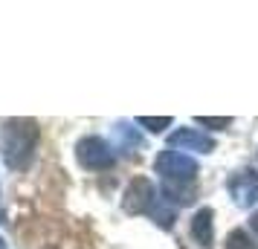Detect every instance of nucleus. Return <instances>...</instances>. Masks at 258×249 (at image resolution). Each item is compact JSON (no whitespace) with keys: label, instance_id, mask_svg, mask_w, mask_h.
I'll list each match as a JSON object with an SVG mask.
<instances>
[{"label":"nucleus","instance_id":"obj_1","mask_svg":"<svg viewBox=\"0 0 258 249\" xmlns=\"http://www.w3.org/2000/svg\"><path fill=\"white\" fill-rule=\"evenodd\" d=\"M154 168H157V174L163 177V191H160V194H163L171 206H183V203L195 200L191 191H186V186H191L195 177H198V162H195V156L168 148V151H163V154L154 159Z\"/></svg>","mask_w":258,"mask_h":249},{"label":"nucleus","instance_id":"obj_2","mask_svg":"<svg viewBox=\"0 0 258 249\" xmlns=\"http://www.w3.org/2000/svg\"><path fill=\"white\" fill-rule=\"evenodd\" d=\"M41 128L32 119H6L0 131V151L12 171H24L35 156Z\"/></svg>","mask_w":258,"mask_h":249},{"label":"nucleus","instance_id":"obj_3","mask_svg":"<svg viewBox=\"0 0 258 249\" xmlns=\"http://www.w3.org/2000/svg\"><path fill=\"white\" fill-rule=\"evenodd\" d=\"M122 206H125V212L128 214H148L154 223L163 226V229H171V226H174L177 209L165 200L160 191L154 189L151 180H145V177L134 180V183L128 186Z\"/></svg>","mask_w":258,"mask_h":249},{"label":"nucleus","instance_id":"obj_4","mask_svg":"<svg viewBox=\"0 0 258 249\" xmlns=\"http://www.w3.org/2000/svg\"><path fill=\"white\" fill-rule=\"evenodd\" d=\"M76 156H79V162H82L84 168H90V171H107V168H113V162H116L113 148H110L102 136H84V139H79Z\"/></svg>","mask_w":258,"mask_h":249},{"label":"nucleus","instance_id":"obj_5","mask_svg":"<svg viewBox=\"0 0 258 249\" xmlns=\"http://www.w3.org/2000/svg\"><path fill=\"white\" fill-rule=\"evenodd\" d=\"M226 191L235 200V206H241V209L255 206L258 203V171H252V168L235 171L232 177L226 180Z\"/></svg>","mask_w":258,"mask_h":249},{"label":"nucleus","instance_id":"obj_6","mask_svg":"<svg viewBox=\"0 0 258 249\" xmlns=\"http://www.w3.org/2000/svg\"><path fill=\"white\" fill-rule=\"evenodd\" d=\"M168 145L171 148H183V151H198V154H209L215 151V139L206 136L200 131H191V128H180L168 136Z\"/></svg>","mask_w":258,"mask_h":249},{"label":"nucleus","instance_id":"obj_7","mask_svg":"<svg viewBox=\"0 0 258 249\" xmlns=\"http://www.w3.org/2000/svg\"><path fill=\"white\" fill-rule=\"evenodd\" d=\"M113 145H116V151H122V154H134V151H140L145 142H142L140 131H137L134 125L116 122V125H113Z\"/></svg>","mask_w":258,"mask_h":249},{"label":"nucleus","instance_id":"obj_8","mask_svg":"<svg viewBox=\"0 0 258 249\" xmlns=\"http://www.w3.org/2000/svg\"><path fill=\"white\" fill-rule=\"evenodd\" d=\"M191 237L198 240L200 246H209L212 243V209H200L195 217H191Z\"/></svg>","mask_w":258,"mask_h":249},{"label":"nucleus","instance_id":"obj_9","mask_svg":"<svg viewBox=\"0 0 258 249\" xmlns=\"http://www.w3.org/2000/svg\"><path fill=\"white\" fill-rule=\"evenodd\" d=\"M223 249H258V246H255V240L246 235L244 229H235V232L226 235V246Z\"/></svg>","mask_w":258,"mask_h":249},{"label":"nucleus","instance_id":"obj_10","mask_svg":"<svg viewBox=\"0 0 258 249\" xmlns=\"http://www.w3.org/2000/svg\"><path fill=\"white\" fill-rule=\"evenodd\" d=\"M137 122H140V125H145V128H148V131H154V133H160V131H165V128H168V125H171V119H168V116H163V119L140 116V119H137Z\"/></svg>","mask_w":258,"mask_h":249},{"label":"nucleus","instance_id":"obj_11","mask_svg":"<svg viewBox=\"0 0 258 249\" xmlns=\"http://www.w3.org/2000/svg\"><path fill=\"white\" fill-rule=\"evenodd\" d=\"M198 125H206V128H215V131H221V128H226L229 125V116H221V119H209V116H198L195 119Z\"/></svg>","mask_w":258,"mask_h":249},{"label":"nucleus","instance_id":"obj_12","mask_svg":"<svg viewBox=\"0 0 258 249\" xmlns=\"http://www.w3.org/2000/svg\"><path fill=\"white\" fill-rule=\"evenodd\" d=\"M249 229H252V232H255V237H258V212L249 217Z\"/></svg>","mask_w":258,"mask_h":249},{"label":"nucleus","instance_id":"obj_13","mask_svg":"<svg viewBox=\"0 0 258 249\" xmlns=\"http://www.w3.org/2000/svg\"><path fill=\"white\" fill-rule=\"evenodd\" d=\"M3 220H6V214H3V206H0V223H3Z\"/></svg>","mask_w":258,"mask_h":249},{"label":"nucleus","instance_id":"obj_14","mask_svg":"<svg viewBox=\"0 0 258 249\" xmlns=\"http://www.w3.org/2000/svg\"><path fill=\"white\" fill-rule=\"evenodd\" d=\"M0 249H6V240H3V237H0Z\"/></svg>","mask_w":258,"mask_h":249}]
</instances>
